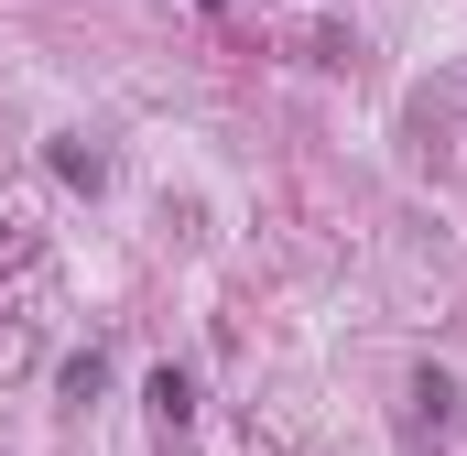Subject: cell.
<instances>
[{"mask_svg":"<svg viewBox=\"0 0 467 456\" xmlns=\"http://www.w3.org/2000/svg\"><path fill=\"white\" fill-rule=\"evenodd\" d=\"M152 413L185 424V413H196V380H185V369H152Z\"/></svg>","mask_w":467,"mask_h":456,"instance_id":"cell-1","label":"cell"}]
</instances>
